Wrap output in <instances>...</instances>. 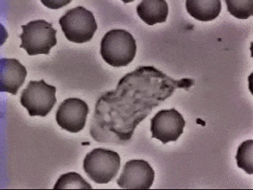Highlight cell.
Returning <instances> with one entry per match:
<instances>
[{
    "instance_id": "6da1fadb",
    "label": "cell",
    "mask_w": 253,
    "mask_h": 190,
    "mask_svg": "<svg viewBox=\"0 0 253 190\" xmlns=\"http://www.w3.org/2000/svg\"><path fill=\"white\" fill-rule=\"evenodd\" d=\"M195 80H175L152 66L139 67L119 81L117 89L97 100L90 134L100 142L129 141L137 125L154 107L172 96L177 88H188Z\"/></svg>"
},
{
    "instance_id": "7a4b0ae2",
    "label": "cell",
    "mask_w": 253,
    "mask_h": 190,
    "mask_svg": "<svg viewBox=\"0 0 253 190\" xmlns=\"http://www.w3.org/2000/svg\"><path fill=\"white\" fill-rule=\"evenodd\" d=\"M136 42L125 30H112L105 34L101 42V57L113 67H126L136 55Z\"/></svg>"
},
{
    "instance_id": "3957f363",
    "label": "cell",
    "mask_w": 253,
    "mask_h": 190,
    "mask_svg": "<svg viewBox=\"0 0 253 190\" xmlns=\"http://www.w3.org/2000/svg\"><path fill=\"white\" fill-rule=\"evenodd\" d=\"M59 23L66 38L74 43L89 42L97 30L93 13L81 6L67 10Z\"/></svg>"
},
{
    "instance_id": "277c9868",
    "label": "cell",
    "mask_w": 253,
    "mask_h": 190,
    "mask_svg": "<svg viewBox=\"0 0 253 190\" xmlns=\"http://www.w3.org/2000/svg\"><path fill=\"white\" fill-rule=\"evenodd\" d=\"M22 29L20 48L26 50L29 55H48L51 48L57 45V31L52 28V24L45 20L32 21L22 26Z\"/></svg>"
},
{
    "instance_id": "5b68a950",
    "label": "cell",
    "mask_w": 253,
    "mask_h": 190,
    "mask_svg": "<svg viewBox=\"0 0 253 190\" xmlns=\"http://www.w3.org/2000/svg\"><path fill=\"white\" fill-rule=\"evenodd\" d=\"M121 162V157L114 150L95 148L85 155L83 169L93 182L107 184L117 176Z\"/></svg>"
},
{
    "instance_id": "8992f818",
    "label": "cell",
    "mask_w": 253,
    "mask_h": 190,
    "mask_svg": "<svg viewBox=\"0 0 253 190\" xmlns=\"http://www.w3.org/2000/svg\"><path fill=\"white\" fill-rule=\"evenodd\" d=\"M56 87L48 85L43 79L30 81L22 91L20 102L27 109L30 117H46L56 103Z\"/></svg>"
},
{
    "instance_id": "52a82bcc",
    "label": "cell",
    "mask_w": 253,
    "mask_h": 190,
    "mask_svg": "<svg viewBox=\"0 0 253 190\" xmlns=\"http://www.w3.org/2000/svg\"><path fill=\"white\" fill-rule=\"evenodd\" d=\"M185 121L176 109H162L150 120V132L153 138L164 144L175 142L184 132Z\"/></svg>"
},
{
    "instance_id": "ba28073f",
    "label": "cell",
    "mask_w": 253,
    "mask_h": 190,
    "mask_svg": "<svg viewBox=\"0 0 253 190\" xmlns=\"http://www.w3.org/2000/svg\"><path fill=\"white\" fill-rule=\"evenodd\" d=\"M89 112V106L85 101L71 97L59 105L55 113V121L61 129L77 133L84 129Z\"/></svg>"
},
{
    "instance_id": "9c48e42d",
    "label": "cell",
    "mask_w": 253,
    "mask_h": 190,
    "mask_svg": "<svg viewBox=\"0 0 253 190\" xmlns=\"http://www.w3.org/2000/svg\"><path fill=\"white\" fill-rule=\"evenodd\" d=\"M154 170L145 160H130L124 166L117 180L119 187L126 190H148L154 183Z\"/></svg>"
},
{
    "instance_id": "30bf717a",
    "label": "cell",
    "mask_w": 253,
    "mask_h": 190,
    "mask_svg": "<svg viewBox=\"0 0 253 190\" xmlns=\"http://www.w3.org/2000/svg\"><path fill=\"white\" fill-rule=\"evenodd\" d=\"M27 76V70L16 59L2 58L0 60V91L17 95Z\"/></svg>"
},
{
    "instance_id": "8fae6325",
    "label": "cell",
    "mask_w": 253,
    "mask_h": 190,
    "mask_svg": "<svg viewBox=\"0 0 253 190\" xmlns=\"http://www.w3.org/2000/svg\"><path fill=\"white\" fill-rule=\"evenodd\" d=\"M137 14L149 26L162 23L167 19L168 3L165 0H143L138 4Z\"/></svg>"
},
{
    "instance_id": "7c38bea8",
    "label": "cell",
    "mask_w": 253,
    "mask_h": 190,
    "mask_svg": "<svg viewBox=\"0 0 253 190\" xmlns=\"http://www.w3.org/2000/svg\"><path fill=\"white\" fill-rule=\"evenodd\" d=\"M186 9L195 19L210 22L219 15L221 2L220 0H187Z\"/></svg>"
},
{
    "instance_id": "4fadbf2b",
    "label": "cell",
    "mask_w": 253,
    "mask_h": 190,
    "mask_svg": "<svg viewBox=\"0 0 253 190\" xmlns=\"http://www.w3.org/2000/svg\"><path fill=\"white\" fill-rule=\"evenodd\" d=\"M237 165L248 174H253V141H245L237 149L236 155Z\"/></svg>"
},
{
    "instance_id": "5bb4252c",
    "label": "cell",
    "mask_w": 253,
    "mask_h": 190,
    "mask_svg": "<svg viewBox=\"0 0 253 190\" xmlns=\"http://www.w3.org/2000/svg\"><path fill=\"white\" fill-rule=\"evenodd\" d=\"M62 189H92L89 183L78 173L70 172L63 174L59 177L54 186V190Z\"/></svg>"
},
{
    "instance_id": "9a60e30c",
    "label": "cell",
    "mask_w": 253,
    "mask_h": 190,
    "mask_svg": "<svg viewBox=\"0 0 253 190\" xmlns=\"http://www.w3.org/2000/svg\"><path fill=\"white\" fill-rule=\"evenodd\" d=\"M229 14L238 19H247L253 15V0H225Z\"/></svg>"
},
{
    "instance_id": "2e32d148",
    "label": "cell",
    "mask_w": 253,
    "mask_h": 190,
    "mask_svg": "<svg viewBox=\"0 0 253 190\" xmlns=\"http://www.w3.org/2000/svg\"><path fill=\"white\" fill-rule=\"evenodd\" d=\"M71 2V0L70 1H43V0H42V2L43 5H45L47 7L51 8V9H59Z\"/></svg>"
}]
</instances>
